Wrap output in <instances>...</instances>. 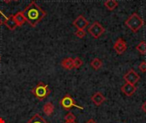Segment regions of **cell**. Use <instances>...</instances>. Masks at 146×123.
<instances>
[{"label":"cell","instance_id":"29","mask_svg":"<svg viewBox=\"0 0 146 123\" xmlns=\"http://www.w3.org/2000/svg\"><path fill=\"white\" fill-rule=\"evenodd\" d=\"M0 61H1V56H0Z\"/></svg>","mask_w":146,"mask_h":123},{"label":"cell","instance_id":"27","mask_svg":"<svg viewBox=\"0 0 146 123\" xmlns=\"http://www.w3.org/2000/svg\"><path fill=\"white\" fill-rule=\"evenodd\" d=\"M3 21L0 18V26H2V25H3Z\"/></svg>","mask_w":146,"mask_h":123},{"label":"cell","instance_id":"12","mask_svg":"<svg viewBox=\"0 0 146 123\" xmlns=\"http://www.w3.org/2000/svg\"><path fill=\"white\" fill-rule=\"evenodd\" d=\"M61 65L67 70H72L74 68V58L72 57H67L63 59L61 62Z\"/></svg>","mask_w":146,"mask_h":123},{"label":"cell","instance_id":"20","mask_svg":"<svg viewBox=\"0 0 146 123\" xmlns=\"http://www.w3.org/2000/svg\"><path fill=\"white\" fill-rule=\"evenodd\" d=\"M83 64V61L80 58V57H76L74 59V68H79L80 67H81Z\"/></svg>","mask_w":146,"mask_h":123},{"label":"cell","instance_id":"26","mask_svg":"<svg viewBox=\"0 0 146 123\" xmlns=\"http://www.w3.org/2000/svg\"><path fill=\"white\" fill-rule=\"evenodd\" d=\"M3 1L4 3H10L12 0H3Z\"/></svg>","mask_w":146,"mask_h":123},{"label":"cell","instance_id":"19","mask_svg":"<svg viewBox=\"0 0 146 123\" xmlns=\"http://www.w3.org/2000/svg\"><path fill=\"white\" fill-rule=\"evenodd\" d=\"M64 119H65L66 122H75L76 116H75L72 112H68V113L64 116Z\"/></svg>","mask_w":146,"mask_h":123},{"label":"cell","instance_id":"21","mask_svg":"<svg viewBox=\"0 0 146 123\" xmlns=\"http://www.w3.org/2000/svg\"><path fill=\"white\" fill-rule=\"evenodd\" d=\"M75 35H76L78 38L82 39V38H84V37L86 36V32H85V30H77V31L75 32Z\"/></svg>","mask_w":146,"mask_h":123},{"label":"cell","instance_id":"15","mask_svg":"<svg viewBox=\"0 0 146 123\" xmlns=\"http://www.w3.org/2000/svg\"><path fill=\"white\" fill-rule=\"evenodd\" d=\"M27 123H48L39 114H35Z\"/></svg>","mask_w":146,"mask_h":123},{"label":"cell","instance_id":"6","mask_svg":"<svg viewBox=\"0 0 146 123\" xmlns=\"http://www.w3.org/2000/svg\"><path fill=\"white\" fill-rule=\"evenodd\" d=\"M124 80H126L127 83H130L132 85H135L139 80H140V76L139 75V74L133 70V69H131L129 70L125 75H124Z\"/></svg>","mask_w":146,"mask_h":123},{"label":"cell","instance_id":"28","mask_svg":"<svg viewBox=\"0 0 146 123\" xmlns=\"http://www.w3.org/2000/svg\"><path fill=\"white\" fill-rule=\"evenodd\" d=\"M65 123H76L75 122H66Z\"/></svg>","mask_w":146,"mask_h":123},{"label":"cell","instance_id":"22","mask_svg":"<svg viewBox=\"0 0 146 123\" xmlns=\"http://www.w3.org/2000/svg\"><path fill=\"white\" fill-rule=\"evenodd\" d=\"M139 68L140 71H142L143 73H145L146 72V62H142L139 64Z\"/></svg>","mask_w":146,"mask_h":123},{"label":"cell","instance_id":"16","mask_svg":"<svg viewBox=\"0 0 146 123\" xmlns=\"http://www.w3.org/2000/svg\"><path fill=\"white\" fill-rule=\"evenodd\" d=\"M105 7L110 10H114L118 6V2L116 0H106L104 3Z\"/></svg>","mask_w":146,"mask_h":123},{"label":"cell","instance_id":"13","mask_svg":"<svg viewBox=\"0 0 146 123\" xmlns=\"http://www.w3.org/2000/svg\"><path fill=\"white\" fill-rule=\"evenodd\" d=\"M43 111L44 113L48 116H50L53 113H54V105L52 103L49 102V103H46L44 106H43Z\"/></svg>","mask_w":146,"mask_h":123},{"label":"cell","instance_id":"1","mask_svg":"<svg viewBox=\"0 0 146 123\" xmlns=\"http://www.w3.org/2000/svg\"><path fill=\"white\" fill-rule=\"evenodd\" d=\"M22 14L25 16L26 21L33 27L46 15L45 11H44L34 1L25 8Z\"/></svg>","mask_w":146,"mask_h":123},{"label":"cell","instance_id":"23","mask_svg":"<svg viewBox=\"0 0 146 123\" xmlns=\"http://www.w3.org/2000/svg\"><path fill=\"white\" fill-rule=\"evenodd\" d=\"M142 110H143V111L146 113V102H145L144 104H143V105H142Z\"/></svg>","mask_w":146,"mask_h":123},{"label":"cell","instance_id":"18","mask_svg":"<svg viewBox=\"0 0 146 123\" xmlns=\"http://www.w3.org/2000/svg\"><path fill=\"white\" fill-rule=\"evenodd\" d=\"M136 49L138 50V51L141 54V55H145L146 54V43L145 41H142V42H140L138 45H137V47H136Z\"/></svg>","mask_w":146,"mask_h":123},{"label":"cell","instance_id":"17","mask_svg":"<svg viewBox=\"0 0 146 123\" xmlns=\"http://www.w3.org/2000/svg\"><path fill=\"white\" fill-rule=\"evenodd\" d=\"M91 66H92L95 70H98V69L101 68V67L103 66V62H102L99 58H94V59L91 62Z\"/></svg>","mask_w":146,"mask_h":123},{"label":"cell","instance_id":"11","mask_svg":"<svg viewBox=\"0 0 146 123\" xmlns=\"http://www.w3.org/2000/svg\"><path fill=\"white\" fill-rule=\"evenodd\" d=\"M3 23L9 30H15L16 27H18L16 21H15L14 15H9V17L5 18V20L3 21Z\"/></svg>","mask_w":146,"mask_h":123},{"label":"cell","instance_id":"3","mask_svg":"<svg viewBox=\"0 0 146 123\" xmlns=\"http://www.w3.org/2000/svg\"><path fill=\"white\" fill-rule=\"evenodd\" d=\"M50 92V90L49 88V86L42 81H39L37 86L32 90V93L38 100H44V98H46L49 96Z\"/></svg>","mask_w":146,"mask_h":123},{"label":"cell","instance_id":"24","mask_svg":"<svg viewBox=\"0 0 146 123\" xmlns=\"http://www.w3.org/2000/svg\"><path fill=\"white\" fill-rule=\"evenodd\" d=\"M86 123H97V122L95 120H93V119H90V120H88Z\"/></svg>","mask_w":146,"mask_h":123},{"label":"cell","instance_id":"5","mask_svg":"<svg viewBox=\"0 0 146 123\" xmlns=\"http://www.w3.org/2000/svg\"><path fill=\"white\" fill-rule=\"evenodd\" d=\"M88 32L95 39H98L104 32L105 29L104 27L98 21H95L89 28H88Z\"/></svg>","mask_w":146,"mask_h":123},{"label":"cell","instance_id":"10","mask_svg":"<svg viewBox=\"0 0 146 123\" xmlns=\"http://www.w3.org/2000/svg\"><path fill=\"white\" fill-rule=\"evenodd\" d=\"M105 97L101 92H96L91 98V100L96 106H100L105 101Z\"/></svg>","mask_w":146,"mask_h":123},{"label":"cell","instance_id":"7","mask_svg":"<svg viewBox=\"0 0 146 123\" xmlns=\"http://www.w3.org/2000/svg\"><path fill=\"white\" fill-rule=\"evenodd\" d=\"M73 25L77 28V30H84L86 27H87V26L89 25V22L83 15H79L74 21Z\"/></svg>","mask_w":146,"mask_h":123},{"label":"cell","instance_id":"14","mask_svg":"<svg viewBox=\"0 0 146 123\" xmlns=\"http://www.w3.org/2000/svg\"><path fill=\"white\" fill-rule=\"evenodd\" d=\"M14 18H15V21L16 23H17V26H21V25H23V24L27 21L25 16H24L23 14H22V12H18V13H16V14L14 15Z\"/></svg>","mask_w":146,"mask_h":123},{"label":"cell","instance_id":"25","mask_svg":"<svg viewBox=\"0 0 146 123\" xmlns=\"http://www.w3.org/2000/svg\"><path fill=\"white\" fill-rule=\"evenodd\" d=\"M0 123H6V122H5V121H4L2 117H0Z\"/></svg>","mask_w":146,"mask_h":123},{"label":"cell","instance_id":"9","mask_svg":"<svg viewBox=\"0 0 146 123\" xmlns=\"http://www.w3.org/2000/svg\"><path fill=\"white\" fill-rule=\"evenodd\" d=\"M136 90H137L136 86H135L134 85L130 84V83H126V84L123 85L122 87H121V92H122L125 95H127V97H131V96L136 92Z\"/></svg>","mask_w":146,"mask_h":123},{"label":"cell","instance_id":"8","mask_svg":"<svg viewBox=\"0 0 146 123\" xmlns=\"http://www.w3.org/2000/svg\"><path fill=\"white\" fill-rule=\"evenodd\" d=\"M127 43L121 38L118 39L114 44V49L119 55H122L127 51Z\"/></svg>","mask_w":146,"mask_h":123},{"label":"cell","instance_id":"2","mask_svg":"<svg viewBox=\"0 0 146 123\" xmlns=\"http://www.w3.org/2000/svg\"><path fill=\"white\" fill-rule=\"evenodd\" d=\"M125 24L129 29H131L133 32L136 33L144 26L145 22H144V20L137 13H133L125 21Z\"/></svg>","mask_w":146,"mask_h":123},{"label":"cell","instance_id":"4","mask_svg":"<svg viewBox=\"0 0 146 123\" xmlns=\"http://www.w3.org/2000/svg\"><path fill=\"white\" fill-rule=\"evenodd\" d=\"M60 104L61 106L65 110H69L70 109H72L73 107H75L79 110H84V108L82 106H80L76 104V102L74 100V98L69 95V94H66L60 101Z\"/></svg>","mask_w":146,"mask_h":123},{"label":"cell","instance_id":"30","mask_svg":"<svg viewBox=\"0 0 146 123\" xmlns=\"http://www.w3.org/2000/svg\"><path fill=\"white\" fill-rule=\"evenodd\" d=\"M15 1H17V0H15Z\"/></svg>","mask_w":146,"mask_h":123}]
</instances>
